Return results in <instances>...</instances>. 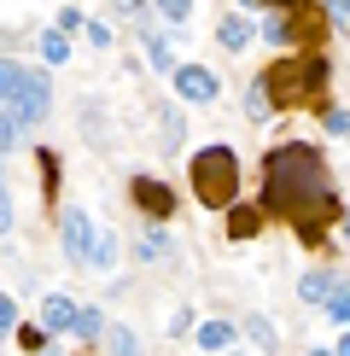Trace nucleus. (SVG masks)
<instances>
[{
  "label": "nucleus",
  "mask_w": 350,
  "mask_h": 356,
  "mask_svg": "<svg viewBox=\"0 0 350 356\" xmlns=\"http://www.w3.org/2000/svg\"><path fill=\"white\" fill-rule=\"evenodd\" d=\"M262 211L298 228L303 245H321L333 222H344V204L327 181V158L310 140H281L262 152Z\"/></svg>",
  "instance_id": "nucleus-1"
},
{
  "label": "nucleus",
  "mask_w": 350,
  "mask_h": 356,
  "mask_svg": "<svg viewBox=\"0 0 350 356\" xmlns=\"http://www.w3.org/2000/svg\"><path fill=\"white\" fill-rule=\"evenodd\" d=\"M262 82H269L274 94V111H327V88H333V58L327 47H298L286 58H274L269 70H262Z\"/></svg>",
  "instance_id": "nucleus-2"
},
{
  "label": "nucleus",
  "mask_w": 350,
  "mask_h": 356,
  "mask_svg": "<svg viewBox=\"0 0 350 356\" xmlns=\"http://www.w3.org/2000/svg\"><path fill=\"white\" fill-rule=\"evenodd\" d=\"M187 181H193V199L204 204V211L240 204V158H233V146H204V152H193Z\"/></svg>",
  "instance_id": "nucleus-3"
},
{
  "label": "nucleus",
  "mask_w": 350,
  "mask_h": 356,
  "mask_svg": "<svg viewBox=\"0 0 350 356\" xmlns=\"http://www.w3.org/2000/svg\"><path fill=\"white\" fill-rule=\"evenodd\" d=\"M262 35L281 47V41H292V47H321L327 41V0H292V6H281L269 24H262Z\"/></svg>",
  "instance_id": "nucleus-4"
},
{
  "label": "nucleus",
  "mask_w": 350,
  "mask_h": 356,
  "mask_svg": "<svg viewBox=\"0 0 350 356\" xmlns=\"http://www.w3.org/2000/svg\"><path fill=\"white\" fill-rule=\"evenodd\" d=\"M58 240H65L70 269H94V245H99V222L88 211H65L58 216Z\"/></svg>",
  "instance_id": "nucleus-5"
},
{
  "label": "nucleus",
  "mask_w": 350,
  "mask_h": 356,
  "mask_svg": "<svg viewBox=\"0 0 350 356\" xmlns=\"http://www.w3.org/2000/svg\"><path fill=\"white\" fill-rule=\"evenodd\" d=\"M47 88H53V82H47V70H29V76H24V88L6 99V106H12V117H18L24 129L47 123V106H53V94H47Z\"/></svg>",
  "instance_id": "nucleus-6"
},
{
  "label": "nucleus",
  "mask_w": 350,
  "mask_h": 356,
  "mask_svg": "<svg viewBox=\"0 0 350 356\" xmlns=\"http://www.w3.org/2000/svg\"><path fill=\"white\" fill-rule=\"evenodd\" d=\"M128 199H135V211L152 216V222H169L175 216V193L158 181V175H135V181H128Z\"/></svg>",
  "instance_id": "nucleus-7"
},
{
  "label": "nucleus",
  "mask_w": 350,
  "mask_h": 356,
  "mask_svg": "<svg viewBox=\"0 0 350 356\" xmlns=\"http://www.w3.org/2000/svg\"><path fill=\"white\" fill-rule=\"evenodd\" d=\"M216 88H222V82H216L204 65H175V99H187V106H210Z\"/></svg>",
  "instance_id": "nucleus-8"
},
{
  "label": "nucleus",
  "mask_w": 350,
  "mask_h": 356,
  "mask_svg": "<svg viewBox=\"0 0 350 356\" xmlns=\"http://www.w3.org/2000/svg\"><path fill=\"white\" fill-rule=\"evenodd\" d=\"M76 316H82V304H70L65 292H47V298H41V321H47V333H70V327H76Z\"/></svg>",
  "instance_id": "nucleus-9"
},
{
  "label": "nucleus",
  "mask_w": 350,
  "mask_h": 356,
  "mask_svg": "<svg viewBox=\"0 0 350 356\" xmlns=\"http://www.w3.org/2000/svg\"><path fill=\"white\" fill-rule=\"evenodd\" d=\"M216 47H222V53H245V47H251V24H245L240 12H228V18L216 24Z\"/></svg>",
  "instance_id": "nucleus-10"
},
{
  "label": "nucleus",
  "mask_w": 350,
  "mask_h": 356,
  "mask_svg": "<svg viewBox=\"0 0 350 356\" xmlns=\"http://www.w3.org/2000/svg\"><path fill=\"white\" fill-rule=\"evenodd\" d=\"M228 234L233 240H257L262 234V211L257 204H228Z\"/></svg>",
  "instance_id": "nucleus-11"
},
{
  "label": "nucleus",
  "mask_w": 350,
  "mask_h": 356,
  "mask_svg": "<svg viewBox=\"0 0 350 356\" xmlns=\"http://www.w3.org/2000/svg\"><path fill=\"white\" fill-rule=\"evenodd\" d=\"M140 41H146V58H152L158 70H169V76H175V47H169V35H164V29L140 24Z\"/></svg>",
  "instance_id": "nucleus-12"
},
{
  "label": "nucleus",
  "mask_w": 350,
  "mask_h": 356,
  "mask_svg": "<svg viewBox=\"0 0 350 356\" xmlns=\"http://www.w3.org/2000/svg\"><path fill=\"white\" fill-rule=\"evenodd\" d=\"M333 292H339V280H333L327 269H315V275H303V280H298V298H303V304H327Z\"/></svg>",
  "instance_id": "nucleus-13"
},
{
  "label": "nucleus",
  "mask_w": 350,
  "mask_h": 356,
  "mask_svg": "<svg viewBox=\"0 0 350 356\" xmlns=\"http://www.w3.org/2000/svg\"><path fill=\"white\" fill-rule=\"evenodd\" d=\"M135 257H140V263H158V257H169V234H164V228H140V240H135Z\"/></svg>",
  "instance_id": "nucleus-14"
},
{
  "label": "nucleus",
  "mask_w": 350,
  "mask_h": 356,
  "mask_svg": "<svg viewBox=\"0 0 350 356\" xmlns=\"http://www.w3.org/2000/svg\"><path fill=\"white\" fill-rule=\"evenodd\" d=\"M245 333H251V345H257V350H269V356L281 350V333L269 327V316H245Z\"/></svg>",
  "instance_id": "nucleus-15"
},
{
  "label": "nucleus",
  "mask_w": 350,
  "mask_h": 356,
  "mask_svg": "<svg viewBox=\"0 0 350 356\" xmlns=\"http://www.w3.org/2000/svg\"><path fill=\"white\" fill-rule=\"evenodd\" d=\"M199 345H204V350H228V345H233V321H204V327H199Z\"/></svg>",
  "instance_id": "nucleus-16"
},
{
  "label": "nucleus",
  "mask_w": 350,
  "mask_h": 356,
  "mask_svg": "<svg viewBox=\"0 0 350 356\" xmlns=\"http://www.w3.org/2000/svg\"><path fill=\"white\" fill-rule=\"evenodd\" d=\"M35 170H41V199H53V193H58V152L41 146V152H35Z\"/></svg>",
  "instance_id": "nucleus-17"
},
{
  "label": "nucleus",
  "mask_w": 350,
  "mask_h": 356,
  "mask_svg": "<svg viewBox=\"0 0 350 356\" xmlns=\"http://www.w3.org/2000/svg\"><path fill=\"white\" fill-rule=\"evenodd\" d=\"M24 76H29V70L18 65V58H0V106H6V99L24 88Z\"/></svg>",
  "instance_id": "nucleus-18"
},
{
  "label": "nucleus",
  "mask_w": 350,
  "mask_h": 356,
  "mask_svg": "<svg viewBox=\"0 0 350 356\" xmlns=\"http://www.w3.org/2000/svg\"><path fill=\"white\" fill-rule=\"evenodd\" d=\"M106 345H111V356H146L140 333H128V327H106Z\"/></svg>",
  "instance_id": "nucleus-19"
},
{
  "label": "nucleus",
  "mask_w": 350,
  "mask_h": 356,
  "mask_svg": "<svg viewBox=\"0 0 350 356\" xmlns=\"http://www.w3.org/2000/svg\"><path fill=\"white\" fill-rule=\"evenodd\" d=\"M245 111H251V117H269L274 111V94H269V82H251V88H245Z\"/></svg>",
  "instance_id": "nucleus-20"
},
{
  "label": "nucleus",
  "mask_w": 350,
  "mask_h": 356,
  "mask_svg": "<svg viewBox=\"0 0 350 356\" xmlns=\"http://www.w3.org/2000/svg\"><path fill=\"white\" fill-rule=\"evenodd\" d=\"M18 140H24V123L12 117V106H0V152H12Z\"/></svg>",
  "instance_id": "nucleus-21"
},
{
  "label": "nucleus",
  "mask_w": 350,
  "mask_h": 356,
  "mask_svg": "<svg viewBox=\"0 0 350 356\" xmlns=\"http://www.w3.org/2000/svg\"><path fill=\"white\" fill-rule=\"evenodd\" d=\"M41 58H47V65H65V58H70V41L58 35V29H47V35H41Z\"/></svg>",
  "instance_id": "nucleus-22"
},
{
  "label": "nucleus",
  "mask_w": 350,
  "mask_h": 356,
  "mask_svg": "<svg viewBox=\"0 0 350 356\" xmlns=\"http://www.w3.org/2000/svg\"><path fill=\"white\" fill-rule=\"evenodd\" d=\"M111 263H117V240H111V228H99V245H94V269H99V275H111Z\"/></svg>",
  "instance_id": "nucleus-23"
},
{
  "label": "nucleus",
  "mask_w": 350,
  "mask_h": 356,
  "mask_svg": "<svg viewBox=\"0 0 350 356\" xmlns=\"http://www.w3.org/2000/svg\"><path fill=\"white\" fill-rule=\"evenodd\" d=\"M70 333H76V339H99V333H106V316H99V309H82Z\"/></svg>",
  "instance_id": "nucleus-24"
},
{
  "label": "nucleus",
  "mask_w": 350,
  "mask_h": 356,
  "mask_svg": "<svg viewBox=\"0 0 350 356\" xmlns=\"http://www.w3.org/2000/svg\"><path fill=\"white\" fill-rule=\"evenodd\" d=\"M327 321H339V327H350V292H344V286H339V292L327 298Z\"/></svg>",
  "instance_id": "nucleus-25"
},
{
  "label": "nucleus",
  "mask_w": 350,
  "mask_h": 356,
  "mask_svg": "<svg viewBox=\"0 0 350 356\" xmlns=\"http://www.w3.org/2000/svg\"><path fill=\"white\" fill-rule=\"evenodd\" d=\"M12 327H18V298H12V292H0V339H6Z\"/></svg>",
  "instance_id": "nucleus-26"
},
{
  "label": "nucleus",
  "mask_w": 350,
  "mask_h": 356,
  "mask_svg": "<svg viewBox=\"0 0 350 356\" xmlns=\"http://www.w3.org/2000/svg\"><path fill=\"white\" fill-rule=\"evenodd\" d=\"M158 12H164L169 24H187L193 18V0H158Z\"/></svg>",
  "instance_id": "nucleus-27"
},
{
  "label": "nucleus",
  "mask_w": 350,
  "mask_h": 356,
  "mask_svg": "<svg viewBox=\"0 0 350 356\" xmlns=\"http://www.w3.org/2000/svg\"><path fill=\"white\" fill-rule=\"evenodd\" d=\"M321 123H327V135H350V111H344V106L321 111Z\"/></svg>",
  "instance_id": "nucleus-28"
},
{
  "label": "nucleus",
  "mask_w": 350,
  "mask_h": 356,
  "mask_svg": "<svg viewBox=\"0 0 350 356\" xmlns=\"http://www.w3.org/2000/svg\"><path fill=\"white\" fill-rule=\"evenodd\" d=\"M327 18H333V24H339L344 35H350V0H327Z\"/></svg>",
  "instance_id": "nucleus-29"
},
{
  "label": "nucleus",
  "mask_w": 350,
  "mask_h": 356,
  "mask_svg": "<svg viewBox=\"0 0 350 356\" xmlns=\"http://www.w3.org/2000/svg\"><path fill=\"white\" fill-rule=\"evenodd\" d=\"M117 12H123V18H135V24H146V0H111Z\"/></svg>",
  "instance_id": "nucleus-30"
},
{
  "label": "nucleus",
  "mask_w": 350,
  "mask_h": 356,
  "mask_svg": "<svg viewBox=\"0 0 350 356\" xmlns=\"http://www.w3.org/2000/svg\"><path fill=\"white\" fill-rule=\"evenodd\" d=\"M18 339H24V350H47V327H24Z\"/></svg>",
  "instance_id": "nucleus-31"
},
{
  "label": "nucleus",
  "mask_w": 350,
  "mask_h": 356,
  "mask_svg": "<svg viewBox=\"0 0 350 356\" xmlns=\"http://www.w3.org/2000/svg\"><path fill=\"white\" fill-rule=\"evenodd\" d=\"M88 41H94V47H111V29L99 24V18H88Z\"/></svg>",
  "instance_id": "nucleus-32"
},
{
  "label": "nucleus",
  "mask_w": 350,
  "mask_h": 356,
  "mask_svg": "<svg viewBox=\"0 0 350 356\" xmlns=\"http://www.w3.org/2000/svg\"><path fill=\"white\" fill-rule=\"evenodd\" d=\"M0 234H12V199H6V181H0Z\"/></svg>",
  "instance_id": "nucleus-33"
},
{
  "label": "nucleus",
  "mask_w": 350,
  "mask_h": 356,
  "mask_svg": "<svg viewBox=\"0 0 350 356\" xmlns=\"http://www.w3.org/2000/svg\"><path fill=\"white\" fill-rule=\"evenodd\" d=\"M58 29H88V24H82V12H76V6H65V12H58Z\"/></svg>",
  "instance_id": "nucleus-34"
},
{
  "label": "nucleus",
  "mask_w": 350,
  "mask_h": 356,
  "mask_svg": "<svg viewBox=\"0 0 350 356\" xmlns=\"http://www.w3.org/2000/svg\"><path fill=\"white\" fill-rule=\"evenodd\" d=\"M333 356H350V333H344V339H339V345H333Z\"/></svg>",
  "instance_id": "nucleus-35"
},
{
  "label": "nucleus",
  "mask_w": 350,
  "mask_h": 356,
  "mask_svg": "<svg viewBox=\"0 0 350 356\" xmlns=\"http://www.w3.org/2000/svg\"><path fill=\"white\" fill-rule=\"evenodd\" d=\"M339 228H344V245H350V211H344V222H339Z\"/></svg>",
  "instance_id": "nucleus-36"
},
{
  "label": "nucleus",
  "mask_w": 350,
  "mask_h": 356,
  "mask_svg": "<svg viewBox=\"0 0 350 356\" xmlns=\"http://www.w3.org/2000/svg\"><path fill=\"white\" fill-rule=\"evenodd\" d=\"M262 6H274V12H281V6H292V0H262Z\"/></svg>",
  "instance_id": "nucleus-37"
},
{
  "label": "nucleus",
  "mask_w": 350,
  "mask_h": 356,
  "mask_svg": "<svg viewBox=\"0 0 350 356\" xmlns=\"http://www.w3.org/2000/svg\"><path fill=\"white\" fill-rule=\"evenodd\" d=\"M240 6H262V0H240Z\"/></svg>",
  "instance_id": "nucleus-38"
},
{
  "label": "nucleus",
  "mask_w": 350,
  "mask_h": 356,
  "mask_svg": "<svg viewBox=\"0 0 350 356\" xmlns=\"http://www.w3.org/2000/svg\"><path fill=\"white\" fill-rule=\"evenodd\" d=\"M310 356H333V350H310Z\"/></svg>",
  "instance_id": "nucleus-39"
},
{
  "label": "nucleus",
  "mask_w": 350,
  "mask_h": 356,
  "mask_svg": "<svg viewBox=\"0 0 350 356\" xmlns=\"http://www.w3.org/2000/svg\"><path fill=\"white\" fill-rule=\"evenodd\" d=\"M228 356H245V350H228Z\"/></svg>",
  "instance_id": "nucleus-40"
},
{
  "label": "nucleus",
  "mask_w": 350,
  "mask_h": 356,
  "mask_svg": "<svg viewBox=\"0 0 350 356\" xmlns=\"http://www.w3.org/2000/svg\"><path fill=\"white\" fill-rule=\"evenodd\" d=\"M344 292H350V280H344Z\"/></svg>",
  "instance_id": "nucleus-41"
}]
</instances>
